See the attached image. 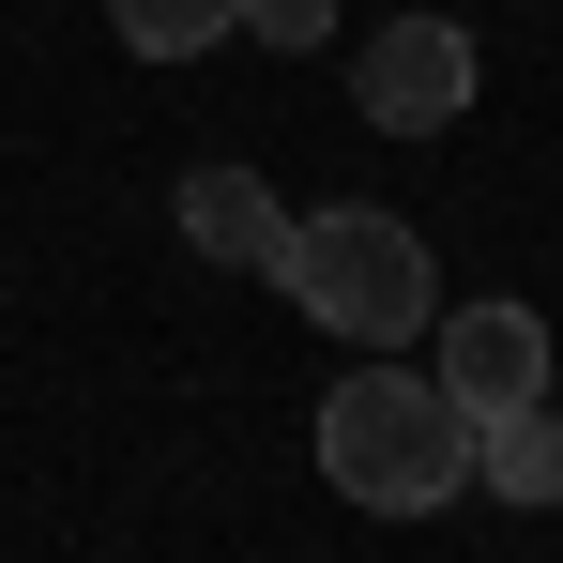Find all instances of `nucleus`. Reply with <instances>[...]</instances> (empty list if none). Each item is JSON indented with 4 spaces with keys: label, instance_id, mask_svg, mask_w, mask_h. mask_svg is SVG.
<instances>
[{
    "label": "nucleus",
    "instance_id": "f257e3e1",
    "mask_svg": "<svg viewBox=\"0 0 563 563\" xmlns=\"http://www.w3.org/2000/svg\"><path fill=\"white\" fill-rule=\"evenodd\" d=\"M320 487L366 503V518H442V503L472 487V411L427 366L366 351V366L320 396Z\"/></svg>",
    "mask_w": 563,
    "mask_h": 563
},
{
    "label": "nucleus",
    "instance_id": "f03ea898",
    "mask_svg": "<svg viewBox=\"0 0 563 563\" xmlns=\"http://www.w3.org/2000/svg\"><path fill=\"white\" fill-rule=\"evenodd\" d=\"M275 289L320 320V335H351V351H411V335L442 320V260H427V229H411V213H380V198L289 213Z\"/></svg>",
    "mask_w": 563,
    "mask_h": 563
},
{
    "label": "nucleus",
    "instance_id": "7ed1b4c3",
    "mask_svg": "<svg viewBox=\"0 0 563 563\" xmlns=\"http://www.w3.org/2000/svg\"><path fill=\"white\" fill-rule=\"evenodd\" d=\"M472 77H487V62H472L457 15H396V31L351 46V107H366L380 137H442V122L472 107Z\"/></svg>",
    "mask_w": 563,
    "mask_h": 563
},
{
    "label": "nucleus",
    "instance_id": "20e7f679",
    "mask_svg": "<svg viewBox=\"0 0 563 563\" xmlns=\"http://www.w3.org/2000/svg\"><path fill=\"white\" fill-rule=\"evenodd\" d=\"M411 351H427V380H442L457 411H518V396H549V380H563V351H549L533 305H442Z\"/></svg>",
    "mask_w": 563,
    "mask_h": 563
},
{
    "label": "nucleus",
    "instance_id": "39448f33",
    "mask_svg": "<svg viewBox=\"0 0 563 563\" xmlns=\"http://www.w3.org/2000/svg\"><path fill=\"white\" fill-rule=\"evenodd\" d=\"M184 244H198V260H229V275H275L289 198L260 184V168H184Z\"/></svg>",
    "mask_w": 563,
    "mask_h": 563
},
{
    "label": "nucleus",
    "instance_id": "423d86ee",
    "mask_svg": "<svg viewBox=\"0 0 563 563\" xmlns=\"http://www.w3.org/2000/svg\"><path fill=\"white\" fill-rule=\"evenodd\" d=\"M472 487H487V503H563V411L549 396L472 411Z\"/></svg>",
    "mask_w": 563,
    "mask_h": 563
},
{
    "label": "nucleus",
    "instance_id": "0eeeda50",
    "mask_svg": "<svg viewBox=\"0 0 563 563\" xmlns=\"http://www.w3.org/2000/svg\"><path fill=\"white\" fill-rule=\"evenodd\" d=\"M107 31L137 62H198V46H229V0H107Z\"/></svg>",
    "mask_w": 563,
    "mask_h": 563
},
{
    "label": "nucleus",
    "instance_id": "6e6552de",
    "mask_svg": "<svg viewBox=\"0 0 563 563\" xmlns=\"http://www.w3.org/2000/svg\"><path fill=\"white\" fill-rule=\"evenodd\" d=\"M244 46H335V0H229Z\"/></svg>",
    "mask_w": 563,
    "mask_h": 563
}]
</instances>
